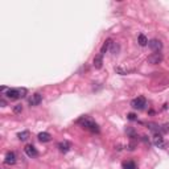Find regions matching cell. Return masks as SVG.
I'll return each instance as SVG.
<instances>
[{
  "label": "cell",
  "instance_id": "cell-1",
  "mask_svg": "<svg viewBox=\"0 0 169 169\" xmlns=\"http://www.w3.org/2000/svg\"><path fill=\"white\" fill-rule=\"evenodd\" d=\"M77 123L79 124V126H82V128L92 132V134H98V132H99L98 124H96L91 118H88V116H82L81 119L77 120Z\"/></svg>",
  "mask_w": 169,
  "mask_h": 169
},
{
  "label": "cell",
  "instance_id": "cell-2",
  "mask_svg": "<svg viewBox=\"0 0 169 169\" xmlns=\"http://www.w3.org/2000/svg\"><path fill=\"white\" fill-rule=\"evenodd\" d=\"M131 106H132V108H135V110H144V107L147 106V100L144 96H138V98L132 99Z\"/></svg>",
  "mask_w": 169,
  "mask_h": 169
},
{
  "label": "cell",
  "instance_id": "cell-3",
  "mask_svg": "<svg viewBox=\"0 0 169 169\" xmlns=\"http://www.w3.org/2000/svg\"><path fill=\"white\" fill-rule=\"evenodd\" d=\"M148 46L151 48L152 52H155V53H159V52L161 50V48H163V44H161V41H160V40L153 38V40H151V41H148Z\"/></svg>",
  "mask_w": 169,
  "mask_h": 169
},
{
  "label": "cell",
  "instance_id": "cell-4",
  "mask_svg": "<svg viewBox=\"0 0 169 169\" xmlns=\"http://www.w3.org/2000/svg\"><path fill=\"white\" fill-rule=\"evenodd\" d=\"M4 95H5L8 99H11V100H16V99L21 98V96H20V91H19V88H8Z\"/></svg>",
  "mask_w": 169,
  "mask_h": 169
},
{
  "label": "cell",
  "instance_id": "cell-5",
  "mask_svg": "<svg viewBox=\"0 0 169 169\" xmlns=\"http://www.w3.org/2000/svg\"><path fill=\"white\" fill-rule=\"evenodd\" d=\"M163 61V54L160 53H153V54H151L149 57H148V62L152 63V65H157V63H160Z\"/></svg>",
  "mask_w": 169,
  "mask_h": 169
},
{
  "label": "cell",
  "instance_id": "cell-6",
  "mask_svg": "<svg viewBox=\"0 0 169 169\" xmlns=\"http://www.w3.org/2000/svg\"><path fill=\"white\" fill-rule=\"evenodd\" d=\"M25 153L29 156V157H37L38 156V152L37 149H36V147L34 146H32V144H28V146H25Z\"/></svg>",
  "mask_w": 169,
  "mask_h": 169
},
{
  "label": "cell",
  "instance_id": "cell-7",
  "mask_svg": "<svg viewBox=\"0 0 169 169\" xmlns=\"http://www.w3.org/2000/svg\"><path fill=\"white\" fill-rule=\"evenodd\" d=\"M153 144L156 147H159V148H164L165 147V143H164V138L161 136V134H156L153 135Z\"/></svg>",
  "mask_w": 169,
  "mask_h": 169
},
{
  "label": "cell",
  "instance_id": "cell-8",
  "mask_svg": "<svg viewBox=\"0 0 169 169\" xmlns=\"http://www.w3.org/2000/svg\"><path fill=\"white\" fill-rule=\"evenodd\" d=\"M42 102V95L40 92H36V94L32 95V98L29 99V104L31 106H38L40 103Z\"/></svg>",
  "mask_w": 169,
  "mask_h": 169
},
{
  "label": "cell",
  "instance_id": "cell-9",
  "mask_svg": "<svg viewBox=\"0 0 169 169\" xmlns=\"http://www.w3.org/2000/svg\"><path fill=\"white\" fill-rule=\"evenodd\" d=\"M4 163H5L7 165H13V164L16 163V155H15V152H7L5 159H4Z\"/></svg>",
  "mask_w": 169,
  "mask_h": 169
},
{
  "label": "cell",
  "instance_id": "cell-10",
  "mask_svg": "<svg viewBox=\"0 0 169 169\" xmlns=\"http://www.w3.org/2000/svg\"><path fill=\"white\" fill-rule=\"evenodd\" d=\"M103 65V56L102 54H98V56H95L94 57V67L95 69H100Z\"/></svg>",
  "mask_w": 169,
  "mask_h": 169
},
{
  "label": "cell",
  "instance_id": "cell-11",
  "mask_svg": "<svg viewBox=\"0 0 169 169\" xmlns=\"http://www.w3.org/2000/svg\"><path fill=\"white\" fill-rule=\"evenodd\" d=\"M38 140H40V142H42V143H48V142H50V140H52V136H50V134H48V132H40V134H38Z\"/></svg>",
  "mask_w": 169,
  "mask_h": 169
},
{
  "label": "cell",
  "instance_id": "cell-12",
  "mask_svg": "<svg viewBox=\"0 0 169 169\" xmlns=\"http://www.w3.org/2000/svg\"><path fill=\"white\" fill-rule=\"evenodd\" d=\"M112 45V40L111 38H107L106 41H104V44L102 45V48H100V54H106V52L108 50V48H110Z\"/></svg>",
  "mask_w": 169,
  "mask_h": 169
},
{
  "label": "cell",
  "instance_id": "cell-13",
  "mask_svg": "<svg viewBox=\"0 0 169 169\" xmlns=\"http://www.w3.org/2000/svg\"><path fill=\"white\" fill-rule=\"evenodd\" d=\"M58 149L62 152V153H66V152L70 151V144L67 142H61L58 144Z\"/></svg>",
  "mask_w": 169,
  "mask_h": 169
},
{
  "label": "cell",
  "instance_id": "cell-14",
  "mask_svg": "<svg viewBox=\"0 0 169 169\" xmlns=\"http://www.w3.org/2000/svg\"><path fill=\"white\" fill-rule=\"evenodd\" d=\"M123 169H138V168H136V164L134 161L128 160V161H123Z\"/></svg>",
  "mask_w": 169,
  "mask_h": 169
},
{
  "label": "cell",
  "instance_id": "cell-15",
  "mask_svg": "<svg viewBox=\"0 0 169 169\" xmlns=\"http://www.w3.org/2000/svg\"><path fill=\"white\" fill-rule=\"evenodd\" d=\"M138 42H139V45H140V46H146V45H148V38H147L144 34H139V40H138Z\"/></svg>",
  "mask_w": 169,
  "mask_h": 169
},
{
  "label": "cell",
  "instance_id": "cell-16",
  "mask_svg": "<svg viewBox=\"0 0 169 169\" xmlns=\"http://www.w3.org/2000/svg\"><path fill=\"white\" fill-rule=\"evenodd\" d=\"M17 138H19V140H21V142H25V140L29 138V132H28V131L20 132V134H17Z\"/></svg>",
  "mask_w": 169,
  "mask_h": 169
},
{
  "label": "cell",
  "instance_id": "cell-17",
  "mask_svg": "<svg viewBox=\"0 0 169 169\" xmlns=\"http://www.w3.org/2000/svg\"><path fill=\"white\" fill-rule=\"evenodd\" d=\"M111 52H112V53H114V54H116V53H118V52H119V45H118V44H116V42H112Z\"/></svg>",
  "mask_w": 169,
  "mask_h": 169
},
{
  "label": "cell",
  "instance_id": "cell-18",
  "mask_svg": "<svg viewBox=\"0 0 169 169\" xmlns=\"http://www.w3.org/2000/svg\"><path fill=\"white\" fill-rule=\"evenodd\" d=\"M21 111H23V106H21V104H16V106L13 107V112H15V114H20Z\"/></svg>",
  "mask_w": 169,
  "mask_h": 169
},
{
  "label": "cell",
  "instance_id": "cell-19",
  "mask_svg": "<svg viewBox=\"0 0 169 169\" xmlns=\"http://www.w3.org/2000/svg\"><path fill=\"white\" fill-rule=\"evenodd\" d=\"M116 71H118L119 74H127L128 73V70L123 69V67H116Z\"/></svg>",
  "mask_w": 169,
  "mask_h": 169
},
{
  "label": "cell",
  "instance_id": "cell-20",
  "mask_svg": "<svg viewBox=\"0 0 169 169\" xmlns=\"http://www.w3.org/2000/svg\"><path fill=\"white\" fill-rule=\"evenodd\" d=\"M127 118L130 119V120H136V119H138V118H136V115H135V114H132V112H130V114L127 115Z\"/></svg>",
  "mask_w": 169,
  "mask_h": 169
},
{
  "label": "cell",
  "instance_id": "cell-21",
  "mask_svg": "<svg viewBox=\"0 0 169 169\" xmlns=\"http://www.w3.org/2000/svg\"><path fill=\"white\" fill-rule=\"evenodd\" d=\"M0 103H2V107H4V106H5V100H4V99H2V100H0Z\"/></svg>",
  "mask_w": 169,
  "mask_h": 169
}]
</instances>
